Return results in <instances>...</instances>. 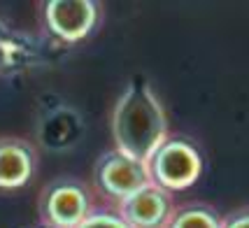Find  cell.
Wrapping results in <instances>:
<instances>
[{"instance_id":"6da1fadb","label":"cell","mask_w":249,"mask_h":228,"mask_svg":"<svg viewBox=\"0 0 249 228\" xmlns=\"http://www.w3.org/2000/svg\"><path fill=\"white\" fill-rule=\"evenodd\" d=\"M112 140L114 149L140 163H149L168 140V119L161 100L142 79L130 82L117 98L112 109Z\"/></svg>"},{"instance_id":"7a4b0ae2","label":"cell","mask_w":249,"mask_h":228,"mask_svg":"<svg viewBox=\"0 0 249 228\" xmlns=\"http://www.w3.org/2000/svg\"><path fill=\"white\" fill-rule=\"evenodd\" d=\"M37 210L47 228H79L96 212L91 189L72 177H61L44 186Z\"/></svg>"},{"instance_id":"3957f363","label":"cell","mask_w":249,"mask_h":228,"mask_svg":"<svg viewBox=\"0 0 249 228\" xmlns=\"http://www.w3.org/2000/svg\"><path fill=\"white\" fill-rule=\"evenodd\" d=\"M93 182H96L98 193L117 207L126 198L138 193L140 189L152 184V175H149L147 163H140L126 154L112 149L98 158Z\"/></svg>"},{"instance_id":"277c9868","label":"cell","mask_w":249,"mask_h":228,"mask_svg":"<svg viewBox=\"0 0 249 228\" xmlns=\"http://www.w3.org/2000/svg\"><path fill=\"white\" fill-rule=\"evenodd\" d=\"M147 168L154 184H159L165 191H182L200 177L203 161L196 147H191L189 142L165 140L159 147V152L149 158Z\"/></svg>"},{"instance_id":"5b68a950","label":"cell","mask_w":249,"mask_h":228,"mask_svg":"<svg viewBox=\"0 0 249 228\" xmlns=\"http://www.w3.org/2000/svg\"><path fill=\"white\" fill-rule=\"evenodd\" d=\"M100 19V5L93 0H49L42 5V21L49 35L65 44L89 37Z\"/></svg>"},{"instance_id":"8992f818","label":"cell","mask_w":249,"mask_h":228,"mask_svg":"<svg viewBox=\"0 0 249 228\" xmlns=\"http://www.w3.org/2000/svg\"><path fill=\"white\" fill-rule=\"evenodd\" d=\"M130 228H170L173 200L159 184H147L114 207Z\"/></svg>"},{"instance_id":"52a82bcc","label":"cell","mask_w":249,"mask_h":228,"mask_svg":"<svg viewBox=\"0 0 249 228\" xmlns=\"http://www.w3.org/2000/svg\"><path fill=\"white\" fill-rule=\"evenodd\" d=\"M37 152L26 138L0 135V191H17L35 177Z\"/></svg>"},{"instance_id":"ba28073f","label":"cell","mask_w":249,"mask_h":228,"mask_svg":"<svg viewBox=\"0 0 249 228\" xmlns=\"http://www.w3.org/2000/svg\"><path fill=\"white\" fill-rule=\"evenodd\" d=\"M170 228H221V226H219L217 217L212 212L196 207V210H184L177 217H173Z\"/></svg>"},{"instance_id":"9c48e42d","label":"cell","mask_w":249,"mask_h":228,"mask_svg":"<svg viewBox=\"0 0 249 228\" xmlns=\"http://www.w3.org/2000/svg\"><path fill=\"white\" fill-rule=\"evenodd\" d=\"M79 228H130L117 210H96Z\"/></svg>"},{"instance_id":"30bf717a","label":"cell","mask_w":249,"mask_h":228,"mask_svg":"<svg viewBox=\"0 0 249 228\" xmlns=\"http://www.w3.org/2000/svg\"><path fill=\"white\" fill-rule=\"evenodd\" d=\"M226 228H249V212L247 214H240V217L231 219L226 224Z\"/></svg>"}]
</instances>
